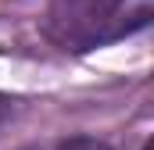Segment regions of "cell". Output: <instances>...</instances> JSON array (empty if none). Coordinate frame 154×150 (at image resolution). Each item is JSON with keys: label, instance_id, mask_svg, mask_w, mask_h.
Masks as SVG:
<instances>
[{"label": "cell", "instance_id": "6da1fadb", "mask_svg": "<svg viewBox=\"0 0 154 150\" xmlns=\"http://www.w3.org/2000/svg\"><path fill=\"white\" fill-rule=\"evenodd\" d=\"M65 36L79 39V43H100L108 39L104 25L115 22V32H125L133 25H143L151 14V0H65Z\"/></svg>", "mask_w": 154, "mask_h": 150}, {"label": "cell", "instance_id": "7a4b0ae2", "mask_svg": "<svg viewBox=\"0 0 154 150\" xmlns=\"http://www.w3.org/2000/svg\"><path fill=\"white\" fill-rule=\"evenodd\" d=\"M54 150H104V147H97V143H61Z\"/></svg>", "mask_w": 154, "mask_h": 150}, {"label": "cell", "instance_id": "3957f363", "mask_svg": "<svg viewBox=\"0 0 154 150\" xmlns=\"http://www.w3.org/2000/svg\"><path fill=\"white\" fill-rule=\"evenodd\" d=\"M4 118H7V104L0 100V122H4Z\"/></svg>", "mask_w": 154, "mask_h": 150}]
</instances>
